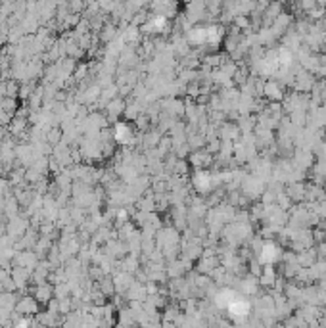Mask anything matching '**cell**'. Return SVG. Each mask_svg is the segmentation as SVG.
Wrapping results in <instances>:
<instances>
[{"mask_svg": "<svg viewBox=\"0 0 326 328\" xmlns=\"http://www.w3.org/2000/svg\"><path fill=\"white\" fill-rule=\"evenodd\" d=\"M194 182H196V188L201 190V192H207V190H211V186H213V184H211L213 179L209 177V173H203V171H199V173L196 175Z\"/></svg>", "mask_w": 326, "mask_h": 328, "instance_id": "5", "label": "cell"}, {"mask_svg": "<svg viewBox=\"0 0 326 328\" xmlns=\"http://www.w3.org/2000/svg\"><path fill=\"white\" fill-rule=\"evenodd\" d=\"M113 138H115L117 144H129L130 140H132V129L127 123L121 121V123H117L113 127Z\"/></svg>", "mask_w": 326, "mask_h": 328, "instance_id": "3", "label": "cell"}, {"mask_svg": "<svg viewBox=\"0 0 326 328\" xmlns=\"http://www.w3.org/2000/svg\"><path fill=\"white\" fill-rule=\"evenodd\" d=\"M276 257H278V246L274 242H263L259 252V261L263 265H271Z\"/></svg>", "mask_w": 326, "mask_h": 328, "instance_id": "2", "label": "cell"}, {"mask_svg": "<svg viewBox=\"0 0 326 328\" xmlns=\"http://www.w3.org/2000/svg\"><path fill=\"white\" fill-rule=\"evenodd\" d=\"M38 309H40V303H38L33 295H25V297L18 299V303H16V311H18V315H21V317L38 315Z\"/></svg>", "mask_w": 326, "mask_h": 328, "instance_id": "1", "label": "cell"}, {"mask_svg": "<svg viewBox=\"0 0 326 328\" xmlns=\"http://www.w3.org/2000/svg\"><path fill=\"white\" fill-rule=\"evenodd\" d=\"M265 94L271 100H282V89L274 81H269L265 83Z\"/></svg>", "mask_w": 326, "mask_h": 328, "instance_id": "6", "label": "cell"}, {"mask_svg": "<svg viewBox=\"0 0 326 328\" xmlns=\"http://www.w3.org/2000/svg\"><path fill=\"white\" fill-rule=\"evenodd\" d=\"M257 280H259L261 286H265V288H272V286H274V282H276L274 269H272L271 265H265V269H263V273H261V276L257 278Z\"/></svg>", "mask_w": 326, "mask_h": 328, "instance_id": "4", "label": "cell"}]
</instances>
